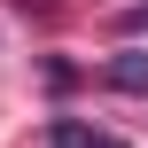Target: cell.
<instances>
[{
    "label": "cell",
    "instance_id": "1",
    "mask_svg": "<svg viewBox=\"0 0 148 148\" xmlns=\"http://www.w3.org/2000/svg\"><path fill=\"white\" fill-rule=\"evenodd\" d=\"M47 148H133L125 133H101V125H86V117H55L47 125Z\"/></svg>",
    "mask_w": 148,
    "mask_h": 148
},
{
    "label": "cell",
    "instance_id": "2",
    "mask_svg": "<svg viewBox=\"0 0 148 148\" xmlns=\"http://www.w3.org/2000/svg\"><path fill=\"white\" fill-rule=\"evenodd\" d=\"M101 78H109L117 94H148V55H117V62H109Z\"/></svg>",
    "mask_w": 148,
    "mask_h": 148
},
{
    "label": "cell",
    "instance_id": "3",
    "mask_svg": "<svg viewBox=\"0 0 148 148\" xmlns=\"http://www.w3.org/2000/svg\"><path fill=\"white\" fill-rule=\"evenodd\" d=\"M125 31H148V0H140V8H125Z\"/></svg>",
    "mask_w": 148,
    "mask_h": 148
}]
</instances>
